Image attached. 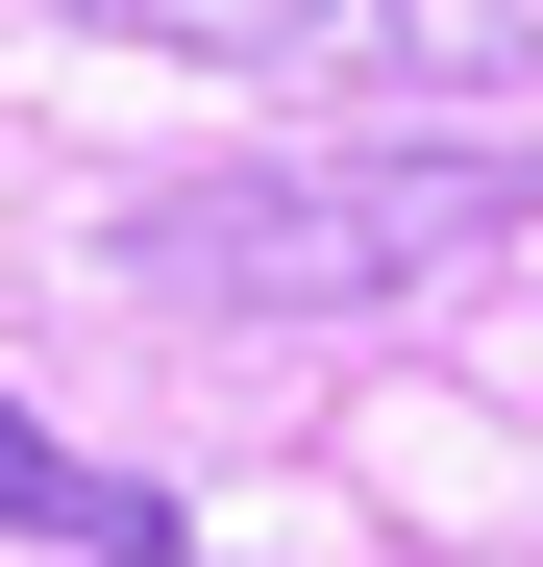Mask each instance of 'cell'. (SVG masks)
<instances>
[{"mask_svg":"<svg viewBox=\"0 0 543 567\" xmlns=\"http://www.w3.org/2000/svg\"><path fill=\"white\" fill-rule=\"evenodd\" d=\"M543 223V173L494 124H396V148H247V173H173L124 198V271L198 321H371V297H444Z\"/></svg>","mask_w":543,"mask_h":567,"instance_id":"6da1fadb","label":"cell"},{"mask_svg":"<svg viewBox=\"0 0 543 567\" xmlns=\"http://www.w3.org/2000/svg\"><path fill=\"white\" fill-rule=\"evenodd\" d=\"M0 543H100V567H198V518L173 494H124V468H74L25 395H0Z\"/></svg>","mask_w":543,"mask_h":567,"instance_id":"3957f363","label":"cell"},{"mask_svg":"<svg viewBox=\"0 0 543 567\" xmlns=\"http://www.w3.org/2000/svg\"><path fill=\"white\" fill-rule=\"evenodd\" d=\"M198 74H543V0H74Z\"/></svg>","mask_w":543,"mask_h":567,"instance_id":"7a4b0ae2","label":"cell"}]
</instances>
